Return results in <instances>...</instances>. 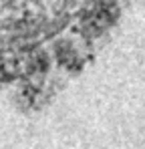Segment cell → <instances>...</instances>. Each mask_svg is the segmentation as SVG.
Listing matches in <instances>:
<instances>
[{
  "label": "cell",
  "instance_id": "6da1fadb",
  "mask_svg": "<svg viewBox=\"0 0 145 149\" xmlns=\"http://www.w3.org/2000/svg\"><path fill=\"white\" fill-rule=\"evenodd\" d=\"M26 6L22 0H0V34L6 30H16L26 22Z\"/></svg>",
  "mask_w": 145,
  "mask_h": 149
}]
</instances>
